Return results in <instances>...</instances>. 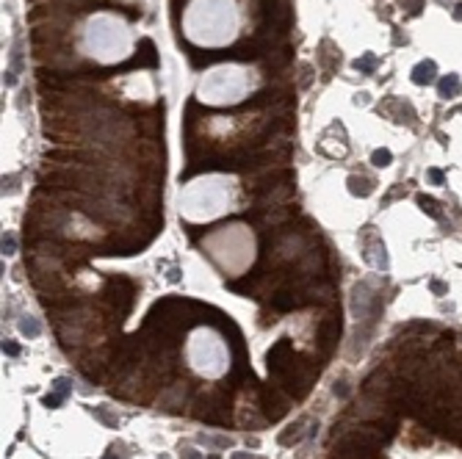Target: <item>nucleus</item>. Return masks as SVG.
Masks as SVG:
<instances>
[{
	"instance_id": "obj_1",
	"label": "nucleus",
	"mask_w": 462,
	"mask_h": 459,
	"mask_svg": "<svg viewBox=\"0 0 462 459\" xmlns=\"http://www.w3.org/2000/svg\"><path fill=\"white\" fill-rule=\"evenodd\" d=\"M263 407H266V415H269L271 421H279V418L285 415V410H288L277 390H263Z\"/></svg>"
},
{
	"instance_id": "obj_2",
	"label": "nucleus",
	"mask_w": 462,
	"mask_h": 459,
	"mask_svg": "<svg viewBox=\"0 0 462 459\" xmlns=\"http://www.w3.org/2000/svg\"><path fill=\"white\" fill-rule=\"evenodd\" d=\"M434 72H437L434 61H421V64L413 69V80L418 83V86H424V83H432V80H434Z\"/></svg>"
},
{
	"instance_id": "obj_3",
	"label": "nucleus",
	"mask_w": 462,
	"mask_h": 459,
	"mask_svg": "<svg viewBox=\"0 0 462 459\" xmlns=\"http://www.w3.org/2000/svg\"><path fill=\"white\" fill-rule=\"evenodd\" d=\"M349 191L354 194V197H368V194L374 191V183L368 180V177H357V174H352V177H349Z\"/></svg>"
},
{
	"instance_id": "obj_4",
	"label": "nucleus",
	"mask_w": 462,
	"mask_h": 459,
	"mask_svg": "<svg viewBox=\"0 0 462 459\" xmlns=\"http://www.w3.org/2000/svg\"><path fill=\"white\" fill-rule=\"evenodd\" d=\"M460 89H462V80L457 75H448V77L440 80V97H446V100L457 97V94H460Z\"/></svg>"
},
{
	"instance_id": "obj_5",
	"label": "nucleus",
	"mask_w": 462,
	"mask_h": 459,
	"mask_svg": "<svg viewBox=\"0 0 462 459\" xmlns=\"http://www.w3.org/2000/svg\"><path fill=\"white\" fill-rule=\"evenodd\" d=\"M67 390H69L67 379H56V393H53V396H45V404H47V407H58L61 398L67 396Z\"/></svg>"
},
{
	"instance_id": "obj_6",
	"label": "nucleus",
	"mask_w": 462,
	"mask_h": 459,
	"mask_svg": "<svg viewBox=\"0 0 462 459\" xmlns=\"http://www.w3.org/2000/svg\"><path fill=\"white\" fill-rule=\"evenodd\" d=\"M302 426H305V421H296L293 426H291V431H285V434H279V443H282V445L299 443L302 437H305V431H302Z\"/></svg>"
},
{
	"instance_id": "obj_7",
	"label": "nucleus",
	"mask_w": 462,
	"mask_h": 459,
	"mask_svg": "<svg viewBox=\"0 0 462 459\" xmlns=\"http://www.w3.org/2000/svg\"><path fill=\"white\" fill-rule=\"evenodd\" d=\"M418 205H421V211L429 213L432 219H440V211H437V202H434V199H429V197L421 194V197H418Z\"/></svg>"
},
{
	"instance_id": "obj_8",
	"label": "nucleus",
	"mask_w": 462,
	"mask_h": 459,
	"mask_svg": "<svg viewBox=\"0 0 462 459\" xmlns=\"http://www.w3.org/2000/svg\"><path fill=\"white\" fill-rule=\"evenodd\" d=\"M390 161H393V155H390V150H376V153L371 155V163H374V166H379V169H385V166H390Z\"/></svg>"
},
{
	"instance_id": "obj_9",
	"label": "nucleus",
	"mask_w": 462,
	"mask_h": 459,
	"mask_svg": "<svg viewBox=\"0 0 462 459\" xmlns=\"http://www.w3.org/2000/svg\"><path fill=\"white\" fill-rule=\"evenodd\" d=\"M19 332H22V335H28V337H36L39 335V324L31 316L22 318V321H19Z\"/></svg>"
},
{
	"instance_id": "obj_10",
	"label": "nucleus",
	"mask_w": 462,
	"mask_h": 459,
	"mask_svg": "<svg viewBox=\"0 0 462 459\" xmlns=\"http://www.w3.org/2000/svg\"><path fill=\"white\" fill-rule=\"evenodd\" d=\"M354 67L360 69V72H371V69L376 67V56H366V58H357Z\"/></svg>"
},
{
	"instance_id": "obj_11",
	"label": "nucleus",
	"mask_w": 462,
	"mask_h": 459,
	"mask_svg": "<svg viewBox=\"0 0 462 459\" xmlns=\"http://www.w3.org/2000/svg\"><path fill=\"white\" fill-rule=\"evenodd\" d=\"M14 249H17L14 235H3V252H6V255H14Z\"/></svg>"
},
{
	"instance_id": "obj_12",
	"label": "nucleus",
	"mask_w": 462,
	"mask_h": 459,
	"mask_svg": "<svg viewBox=\"0 0 462 459\" xmlns=\"http://www.w3.org/2000/svg\"><path fill=\"white\" fill-rule=\"evenodd\" d=\"M94 415H97V418H100V421H106L108 426H116V423H119V421H116V418H111V415H108V412L103 410V407H97V410H94Z\"/></svg>"
},
{
	"instance_id": "obj_13",
	"label": "nucleus",
	"mask_w": 462,
	"mask_h": 459,
	"mask_svg": "<svg viewBox=\"0 0 462 459\" xmlns=\"http://www.w3.org/2000/svg\"><path fill=\"white\" fill-rule=\"evenodd\" d=\"M332 393H335L338 398H346V396H349V387H346V382H335V387H332Z\"/></svg>"
},
{
	"instance_id": "obj_14",
	"label": "nucleus",
	"mask_w": 462,
	"mask_h": 459,
	"mask_svg": "<svg viewBox=\"0 0 462 459\" xmlns=\"http://www.w3.org/2000/svg\"><path fill=\"white\" fill-rule=\"evenodd\" d=\"M3 352L9 354V357H17V354H19V346L11 343V340H6V343H3Z\"/></svg>"
},
{
	"instance_id": "obj_15",
	"label": "nucleus",
	"mask_w": 462,
	"mask_h": 459,
	"mask_svg": "<svg viewBox=\"0 0 462 459\" xmlns=\"http://www.w3.org/2000/svg\"><path fill=\"white\" fill-rule=\"evenodd\" d=\"M429 180H432L434 185H440V183H443V172H440V169H429Z\"/></svg>"
},
{
	"instance_id": "obj_16",
	"label": "nucleus",
	"mask_w": 462,
	"mask_h": 459,
	"mask_svg": "<svg viewBox=\"0 0 462 459\" xmlns=\"http://www.w3.org/2000/svg\"><path fill=\"white\" fill-rule=\"evenodd\" d=\"M432 291H434V293H446L448 288H446V282H437V279H434V282H432Z\"/></svg>"
},
{
	"instance_id": "obj_17",
	"label": "nucleus",
	"mask_w": 462,
	"mask_h": 459,
	"mask_svg": "<svg viewBox=\"0 0 462 459\" xmlns=\"http://www.w3.org/2000/svg\"><path fill=\"white\" fill-rule=\"evenodd\" d=\"M183 459H202V457H200V451H191V448H188V451H183Z\"/></svg>"
},
{
	"instance_id": "obj_18",
	"label": "nucleus",
	"mask_w": 462,
	"mask_h": 459,
	"mask_svg": "<svg viewBox=\"0 0 462 459\" xmlns=\"http://www.w3.org/2000/svg\"><path fill=\"white\" fill-rule=\"evenodd\" d=\"M454 19H460V22H462V3H457V6H454Z\"/></svg>"
},
{
	"instance_id": "obj_19",
	"label": "nucleus",
	"mask_w": 462,
	"mask_h": 459,
	"mask_svg": "<svg viewBox=\"0 0 462 459\" xmlns=\"http://www.w3.org/2000/svg\"><path fill=\"white\" fill-rule=\"evenodd\" d=\"M232 459H255V457H246V454H235Z\"/></svg>"
},
{
	"instance_id": "obj_20",
	"label": "nucleus",
	"mask_w": 462,
	"mask_h": 459,
	"mask_svg": "<svg viewBox=\"0 0 462 459\" xmlns=\"http://www.w3.org/2000/svg\"><path fill=\"white\" fill-rule=\"evenodd\" d=\"M103 459H119V457H116V454H106Z\"/></svg>"
},
{
	"instance_id": "obj_21",
	"label": "nucleus",
	"mask_w": 462,
	"mask_h": 459,
	"mask_svg": "<svg viewBox=\"0 0 462 459\" xmlns=\"http://www.w3.org/2000/svg\"><path fill=\"white\" fill-rule=\"evenodd\" d=\"M440 3H448V0H440Z\"/></svg>"
}]
</instances>
